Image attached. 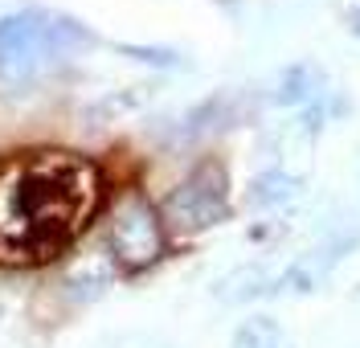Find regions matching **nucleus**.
<instances>
[{
  "mask_svg": "<svg viewBox=\"0 0 360 348\" xmlns=\"http://www.w3.org/2000/svg\"><path fill=\"white\" fill-rule=\"evenodd\" d=\"M98 168L74 152H17L0 160V262L62 254L98 209Z\"/></svg>",
  "mask_w": 360,
  "mask_h": 348,
  "instance_id": "nucleus-1",
  "label": "nucleus"
},
{
  "mask_svg": "<svg viewBox=\"0 0 360 348\" xmlns=\"http://www.w3.org/2000/svg\"><path fill=\"white\" fill-rule=\"evenodd\" d=\"M78 41H86V33L49 13H21L0 21V86L21 91L37 82V74L66 58V49Z\"/></svg>",
  "mask_w": 360,
  "mask_h": 348,
  "instance_id": "nucleus-2",
  "label": "nucleus"
},
{
  "mask_svg": "<svg viewBox=\"0 0 360 348\" xmlns=\"http://www.w3.org/2000/svg\"><path fill=\"white\" fill-rule=\"evenodd\" d=\"M111 250L119 254V262L127 271H143V266H152L160 258V250H164V230H160L156 209L148 205L143 197H127L123 205L115 209Z\"/></svg>",
  "mask_w": 360,
  "mask_h": 348,
  "instance_id": "nucleus-3",
  "label": "nucleus"
},
{
  "mask_svg": "<svg viewBox=\"0 0 360 348\" xmlns=\"http://www.w3.org/2000/svg\"><path fill=\"white\" fill-rule=\"evenodd\" d=\"M221 213H225V176H221V168H213V164H205L201 172H193L172 193V201H168V217L176 226H188V230L213 226Z\"/></svg>",
  "mask_w": 360,
  "mask_h": 348,
  "instance_id": "nucleus-4",
  "label": "nucleus"
}]
</instances>
